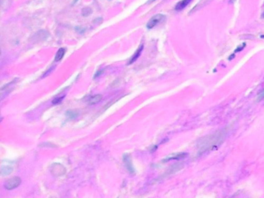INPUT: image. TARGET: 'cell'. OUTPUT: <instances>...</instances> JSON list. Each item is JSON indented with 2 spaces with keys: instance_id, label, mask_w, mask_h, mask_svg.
I'll return each mask as SVG.
<instances>
[{
  "instance_id": "cell-1",
  "label": "cell",
  "mask_w": 264,
  "mask_h": 198,
  "mask_svg": "<svg viewBox=\"0 0 264 198\" xmlns=\"http://www.w3.org/2000/svg\"><path fill=\"white\" fill-rule=\"evenodd\" d=\"M50 172L55 176H61L65 174L66 170L63 165L60 163H54L50 168Z\"/></svg>"
},
{
  "instance_id": "cell-2",
  "label": "cell",
  "mask_w": 264,
  "mask_h": 198,
  "mask_svg": "<svg viewBox=\"0 0 264 198\" xmlns=\"http://www.w3.org/2000/svg\"><path fill=\"white\" fill-rule=\"evenodd\" d=\"M21 183V179L18 176H14L13 178H10L6 181L5 184V187L6 190H11L13 189L19 187Z\"/></svg>"
},
{
  "instance_id": "cell-3",
  "label": "cell",
  "mask_w": 264,
  "mask_h": 198,
  "mask_svg": "<svg viewBox=\"0 0 264 198\" xmlns=\"http://www.w3.org/2000/svg\"><path fill=\"white\" fill-rule=\"evenodd\" d=\"M165 19V16L162 14H157V15L153 16L149 20V22L147 23V26L148 29H153L155 26H157L158 23H160V22H162L163 20Z\"/></svg>"
},
{
  "instance_id": "cell-4",
  "label": "cell",
  "mask_w": 264,
  "mask_h": 198,
  "mask_svg": "<svg viewBox=\"0 0 264 198\" xmlns=\"http://www.w3.org/2000/svg\"><path fill=\"white\" fill-rule=\"evenodd\" d=\"M123 162H124L126 167L127 168L128 171L130 173H135V170L133 168V166L132 163V159H131V156L129 154H125L123 156Z\"/></svg>"
},
{
  "instance_id": "cell-5",
  "label": "cell",
  "mask_w": 264,
  "mask_h": 198,
  "mask_svg": "<svg viewBox=\"0 0 264 198\" xmlns=\"http://www.w3.org/2000/svg\"><path fill=\"white\" fill-rule=\"evenodd\" d=\"M187 156V153H177V154H173L170 156L167 157L166 159H163V162H167L169 160H173V159H180L182 158H184Z\"/></svg>"
},
{
  "instance_id": "cell-6",
  "label": "cell",
  "mask_w": 264,
  "mask_h": 198,
  "mask_svg": "<svg viewBox=\"0 0 264 198\" xmlns=\"http://www.w3.org/2000/svg\"><path fill=\"white\" fill-rule=\"evenodd\" d=\"M143 45L141 44L140 46V47H139L138 49L136 50V52L135 54H133V56H132V58H131L130 60H129V63H128V64H131V63H132L134 61H136V60L137 59H138V57H140V54H141V52H142V50H143Z\"/></svg>"
},
{
  "instance_id": "cell-7",
  "label": "cell",
  "mask_w": 264,
  "mask_h": 198,
  "mask_svg": "<svg viewBox=\"0 0 264 198\" xmlns=\"http://www.w3.org/2000/svg\"><path fill=\"white\" fill-rule=\"evenodd\" d=\"M192 0H181V1L179 2L177 5H176L175 9L177 11H180L183 9H184L188 4H189Z\"/></svg>"
},
{
  "instance_id": "cell-8",
  "label": "cell",
  "mask_w": 264,
  "mask_h": 198,
  "mask_svg": "<svg viewBox=\"0 0 264 198\" xmlns=\"http://www.w3.org/2000/svg\"><path fill=\"white\" fill-rule=\"evenodd\" d=\"M184 165L181 163H177V164H174V165H173L171 167V168L169 169V170L167 171L168 174H172V173H176V172L179 171L180 170H181L182 168H183Z\"/></svg>"
},
{
  "instance_id": "cell-9",
  "label": "cell",
  "mask_w": 264,
  "mask_h": 198,
  "mask_svg": "<svg viewBox=\"0 0 264 198\" xmlns=\"http://www.w3.org/2000/svg\"><path fill=\"white\" fill-rule=\"evenodd\" d=\"M13 167L10 166H2L1 168V173L2 176H7V175H10L13 172Z\"/></svg>"
},
{
  "instance_id": "cell-10",
  "label": "cell",
  "mask_w": 264,
  "mask_h": 198,
  "mask_svg": "<svg viewBox=\"0 0 264 198\" xmlns=\"http://www.w3.org/2000/svg\"><path fill=\"white\" fill-rule=\"evenodd\" d=\"M66 50L64 48H60L58 51L57 52L56 56H55V61L58 62L64 57V54H65Z\"/></svg>"
},
{
  "instance_id": "cell-11",
  "label": "cell",
  "mask_w": 264,
  "mask_h": 198,
  "mask_svg": "<svg viewBox=\"0 0 264 198\" xmlns=\"http://www.w3.org/2000/svg\"><path fill=\"white\" fill-rule=\"evenodd\" d=\"M102 99V94H96V95L92 97V98L89 100V105H95V104L98 103Z\"/></svg>"
},
{
  "instance_id": "cell-12",
  "label": "cell",
  "mask_w": 264,
  "mask_h": 198,
  "mask_svg": "<svg viewBox=\"0 0 264 198\" xmlns=\"http://www.w3.org/2000/svg\"><path fill=\"white\" fill-rule=\"evenodd\" d=\"M78 113L76 111H74V110H68L66 112V116L67 118H68L69 119H74L75 118L78 117Z\"/></svg>"
},
{
  "instance_id": "cell-13",
  "label": "cell",
  "mask_w": 264,
  "mask_h": 198,
  "mask_svg": "<svg viewBox=\"0 0 264 198\" xmlns=\"http://www.w3.org/2000/svg\"><path fill=\"white\" fill-rule=\"evenodd\" d=\"M91 13H92V9H91V8L86 7L83 9L82 15H84V16H88V15H90Z\"/></svg>"
},
{
  "instance_id": "cell-14",
  "label": "cell",
  "mask_w": 264,
  "mask_h": 198,
  "mask_svg": "<svg viewBox=\"0 0 264 198\" xmlns=\"http://www.w3.org/2000/svg\"><path fill=\"white\" fill-rule=\"evenodd\" d=\"M63 98H64V97H58V98H55L54 99L53 101H52V103L54 104V105H57V104H59L60 102L61 101L63 100Z\"/></svg>"
},
{
  "instance_id": "cell-15",
  "label": "cell",
  "mask_w": 264,
  "mask_h": 198,
  "mask_svg": "<svg viewBox=\"0 0 264 198\" xmlns=\"http://www.w3.org/2000/svg\"><path fill=\"white\" fill-rule=\"evenodd\" d=\"M263 98H264V90H263V91H261V92L259 93V95H258V100L260 101V100H262V99H263Z\"/></svg>"
},
{
  "instance_id": "cell-16",
  "label": "cell",
  "mask_w": 264,
  "mask_h": 198,
  "mask_svg": "<svg viewBox=\"0 0 264 198\" xmlns=\"http://www.w3.org/2000/svg\"><path fill=\"white\" fill-rule=\"evenodd\" d=\"M262 18H264V12H263V14H262Z\"/></svg>"
}]
</instances>
